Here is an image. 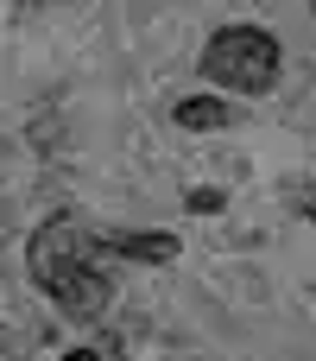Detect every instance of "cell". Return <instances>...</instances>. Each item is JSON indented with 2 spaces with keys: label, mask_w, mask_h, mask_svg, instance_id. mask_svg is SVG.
<instances>
[{
  "label": "cell",
  "mask_w": 316,
  "mask_h": 361,
  "mask_svg": "<svg viewBox=\"0 0 316 361\" xmlns=\"http://www.w3.org/2000/svg\"><path fill=\"white\" fill-rule=\"evenodd\" d=\"M310 6H316V0H310Z\"/></svg>",
  "instance_id": "52a82bcc"
},
{
  "label": "cell",
  "mask_w": 316,
  "mask_h": 361,
  "mask_svg": "<svg viewBox=\"0 0 316 361\" xmlns=\"http://www.w3.org/2000/svg\"><path fill=\"white\" fill-rule=\"evenodd\" d=\"M101 254H108V241H95L76 216H51V222L32 235L25 267H32V279L44 286V298H51L63 317L95 324V317L108 311V298H114Z\"/></svg>",
  "instance_id": "6da1fadb"
},
{
  "label": "cell",
  "mask_w": 316,
  "mask_h": 361,
  "mask_svg": "<svg viewBox=\"0 0 316 361\" xmlns=\"http://www.w3.org/2000/svg\"><path fill=\"white\" fill-rule=\"evenodd\" d=\"M203 76L228 95H266L279 82V38L260 25H222L203 51Z\"/></svg>",
  "instance_id": "7a4b0ae2"
},
{
  "label": "cell",
  "mask_w": 316,
  "mask_h": 361,
  "mask_svg": "<svg viewBox=\"0 0 316 361\" xmlns=\"http://www.w3.org/2000/svg\"><path fill=\"white\" fill-rule=\"evenodd\" d=\"M108 254H127V260H171L177 254V235H158V228H133V235H114Z\"/></svg>",
  "instance_id": "277c9868"
},
{
  "label": "cell",
  "mask_w": 316,
  "mask_h": 361,
  "mask_svg": "<svg viewBox=\"0 0 316 361\" xmlns=\"http://www.w3.org/2000/svg\"><path fill=\"white\" fill-rule=\"evenodd\" d=\"M298 209H304V216L316 222V190H304V197H298Z\"/></svg>",
  "instance_id": "5b68a950"
},
{
  "label": "cell",
  "mask_w": 316,
  "mask_h": 361,
  "mask_svg": "<svg viewBox=\"0 0 316 361\" xmlns=\"http://www.w3.org/2000/svg\"><path fill=\"white\" fill-rule=\"evenodd\" d=\"M63 361H95V355H63Z\"/></svg>",
  "instance_id": "8992f818"
},
{
  "label": "cell",
  "mask_w": 316,
  "mask_h": 361,
  "mask_svg": "<svg viewBox=\"0 0 316 361\" xmlns=\"http://www.w3.org/2000/svg\"><path fill=\"white\" fill-rule=\"evenodd\" d=\"M228 102L222 95H184L177 102V127H190V133H215V127H228Z\"/></svg>",
  "instance_id": "3957f363"
}]
</instances>
